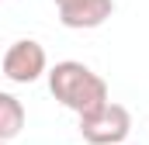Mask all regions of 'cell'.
Here are the masks:
<instances>
[{"mask_svg":"<svg viewBox=\"0 0 149 145\" xmlns=\"http://www.w3.org/2000/svg\"><path fill=\"white\" fill-rule=\"evenodd\" d=\"M49 90H52V97H56L66 110H73L76 117L94 114V110H101L111 100L104 76H97L90 66H83V62H76V59L56 62V66L49 69Z\"/></svg>","mask_w":149,"mask_h":145,"instance_id":"6da1fadb","label":"cell"},{"mask_svg":"<svg viewBox=\"0 0 149 145\" xmlns=\"http://www.w3.org/2000/svg\"><path fill=\"white\" fill-rule=\"evenodd\" d=\"M128 131H132V114L111 100L101 110L80 117V135L87 145H121L128 138Z\"/></svg>","mask_w":149,"mask_h":145,"instance_id":"7a4b0ae2","label":"cell"},{"mask_svg":"<svg viewBox=\"0 0 149 145\" xmlns=\"http://www.w3.org/2000/svg\"><path fill=\"white\" fill-rule=\"evenodd\" d=\"M49 72V55H45V45L35 38H17L7 52H3V76L10 83H35L38 76Z\"/></svg>","mask_w":149,"mask_h":145,"instance_id":"3957f363","label":"cell"},{"mask_svg":"<svg viewBox=\"0 0 149 145\" xmlns=\"http://www.w3.org/2000/svg\"><path fill=\"white\" fill-rule=\"evenodd\" d=\"M56 10L63 28L90 31V28H101L114 14V0H56Z\"/></svg>","mask_w":149,"mask_h":145,"instance_id":"277c9868","label":"cell"},{"mask_svg":"<svg viewBox=\"0 0 149 145\" xmlns=\"http://www.w3.org/2000/svg\"><path fill=\"white\" fill-rule=\"evenodd\" d=\"M21 131H24V104L14 93L0 90V142L10 145Z\"/></svg>","mask_w":149,"mask_h":145,"instance_id":"5b68a950","label":"cell"},{"mask_svg":"<svg viewBox=\"0 0 149 145\" xmlns=\"http://www.w3.org/2000/svg\"><path fill=\"white\" fill-rule=\"evenodd\" d=\"M0 145H7V142H0Z\"/></svg>","mask_w":149,"mask_h":145,"instance_id":"8992f818","label":"cell"}]
</instances>
